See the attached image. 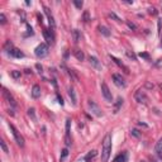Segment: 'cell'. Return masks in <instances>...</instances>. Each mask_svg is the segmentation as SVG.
I'll return each mask as SVG.
<instances>
[{"instance_id":"cell-1","label":"cell","mask_w":162,"mask_h":162,"mask_svg":"<svg viewBox=\"0 0 162 162\" xmlns=\"http://www.w3.org/2000/svg\"><path fill=\"white\" fill-rule=\"evenodd\" d=\"M112 153V136L106 134L103 141V147H101V162H108L109 161Z\"/></svg>"},{"instance_id":"cell-2","label":"cell","mask_w":162,"mask_h":162,"mask_svg":"<svg viewBox=\"0 0 162 162\" xmlns=\"http://www.w3.org/2000/svg\"><path fill=\"white\" fill-rule=\"evenodd\" d=\"M34 55L38 57V58H43L48 55V45L47 43H41L38 45L34 49Z\"/></svg>"},{"instance_id":"cell-3","label":"cell","mask_w":162,"mask_h":162,"mask_svg":"<svg viewBox=\"0 0 162 162\" xmlns=\"http://www.w3.org/2000/svg\"><path fill=\"white\" fill-rule=\"evenodd\" d=\"M9 128H10V131H12L13 136H14V139H15L17 144L20 146V147H23V146H24V138L22 137V134L18 132V129H17L13 124H9Z\"/></svg>"},{"instance_id":"cell-4","label":"cell","mask_w":162,"mask_h":162,"mask_svg":"<svg viewBox=\"0 0 162 162\" xmlns=\"http://www.w3.org/2000/svg\"><path fill=\"white\" fill-rule=\"evenodd\" d=\"M88 105H89V109H90V112L95 115V117H103V112H101V109H100V106L96 104L95 101H93V100H88Z\"/></svg>"},{"instance_id":"cell-5","label":"cell","mask_w":162,"mask_h":162,"mask_svg":"<svg viewBox=\"0 0 162 162\" xmlns=\"http://www.w3.org/2000/svg\"><path fill=\"white\" fill-rule=\"evenodd\" d=\"M101 93H103V95H104V98H105V100H106V101H109V103H112V101H113V95H112V91H110V89H109V88H108L106 82H101Z\"/></svg>"},{"instance_id":"cell-6","label":"cell","mask_w":162,"mask_h":162,"mask_svg":"<svg viewBox=\"0 0 162 162\" xmlns=\"http://www.w3.org/2000/svg\"><path fill=\"white\" fill-rule=\"evenodd\" d=\"M6 53L9 56H12V57H15V58H23L24 57V53L22 52L20 49L18 48H14V47H10V48H5Z\"/></svg>"},{"instance_id":"cell-7","label":"cell","mask_w":162,"mask_h":162,"mask_svg":"<svg viewBox=\"0 0 162 162\" xmlns=\"http://www.w3.org/2000/svg\"><path fill=\"white\" fill-rule=\"evenodd\" d=\"M43 36H45L48 45H53V43H55V34H53L51 28H46L45 30H43Z\"/></svg>"},{"instance_id":"cell-8","label":"cell","mask_w":162,"mask_h":162,"mask_svg":"<svg viewBox=\"0 0 162 162\" xmlns=\"http://www.w3.org/2000/svg\"><path fill=\"white\" fill-rule=\"evenodd\" d=\"M134 98H136L137 103H139V104H147V101H148L147 95H146L144 91H142V90H138V91L136 93V95H134Z\"/></svg>"},{"instance_id":"cell-9","label":"cell","mask_w":162,"mask_h":162,"mask_svg":"<svg viewBox=\"0 0 162 162\" xmlns=\"http://www.w3.org/2000/svg\"><path fill=\"white\" fill-rule=\"evenodd\" d=\"M113 80H114V84L118 86V88H125V86H127L125 80L122 77V75H119V73H114L113 75Z\"/></svg>"},{"instance_id":"cell-10","label":"cell","mask_w":162,"mask_h":162,"mask_svg":"<svg viewBox=\"0 0 162 162\" xmlns=\"http://www.w3.org/2000/svg\"><path fill=\"white\" fill-rule=\"evenodd\" d=\"M3 94H4V98L6 99V101L10 104V106H12V108H15V106H17V103H15V100H14V98H13V96L9 94V91L4 89Z\"/></svg>"},{"instance_id":"cell-11","label":"cell","mask_w":162,"mask_h":162,"mask_svg":"<svg viewBox=\"0 0 162 162\" xmlns=\"http://www.w3.org/2000/svg\"><path fill=\"white\" fill-rule=\"evenodd\" d=\"M155 152H156L157 157L160 160H162V138L158 139V142L156 143V146H155Z\"/></svg>"},{"instance_id":"cell-12","label":"cell","mask_w":162,"mask_h":162,"mask_svg":"<svg viewBox=\"0 0 162 162\" xmlns=\"http://www.w3.org/2000/svg\"><path fill=\"white\" fill-rule=\"evenodd\" d=\"M128 161V152L127 151H123L121 155H118L114 158V162H127Z\"/></svg>"},{"instance_id":"cell-13","label":"cell","mask_w":162,"mask_h":162,"mask_svg":"<svg viewBox=\"0 0 162 162\" xmlns=\"http://www.w3.org/2000/svg\"><path fill=\"white\" fill-rule=\"evenodd\" d=\"M43 10H45V13H46V15H47V18H48L49 26H51V27H55V19H53V15H52V13H51V10H49L47 6L43 8Z\"/></svg>"},{"instance_id":"cell-14","label":"cell","mask_w":162,"mask_h":162,"mask_svg":"<svg viewBox=\"0 0 162 162\" xmlns=\"http://www.w3.org/2000/svg\"><path fill=\"white\" fill-rule=\"evenodd\" d=\"M70 127H71V121L67 119V121H66V144H67V146L71 144V139H70Z\"/></svg>"},{"instance_id":"cell-15","label":"cell","mask_w":162,"mask_h":162,"mask_svg":"<svg viewBox=\"0 0 162 162\" xmlns=\"http://www.w3.org/2000/svg\"><path fill=\"white\" fill-rule=\"evenodd\" d=\"M32 96H33L34 99H38L41 96V88L39 85H34L33 88H32Z\"/></svg>"},{"instance_id":"cell-16","label":"cell","mask_w":162,"mask_h":162,"mask_svg":"<svg viewBox=\"0 0 162 162\" xmlns=\"http://www.w3.org/2000/svg\"><path fill=\"white\" fill-rule=\"evenodd\" d=\"M89 61H90V63L93 65V66H94L95 69H98V70H100V69H101V65H100L99 60L96 58V57H94V56H90V57H89Z\"/></svg>"},{"instance_id":"cell-17","label":"cell","mask_w":162,"mask_h":162,"mask_svg":"<svg viewBox=\"0 0 162 162\" xmlns=\"http://www.w3.org/2000/svg\"><path fill=\"white\" fill-rule=\"evenodd\" d=\"M69 96H70V99H71L72 104L76 105V94H75V90H73L72 88L69 89Z\"/></svg>"},{"instance_id":"cell-18","label":"cell","mask_w":162,"mask_h":162,"mask_svg":"<svg viewBox=\"0 0 162 162\" xmlns=\"http://www.w3.org/2000/svg\"><path fill=\"white\" fill-rule=\"evenodd\" d=\"M110 58H112V60H113V61H114V62H115V63H117V65H118V66H119V67H122V69H124V71H125L127 73L129 72V70H128V67H127V66H124V65H123V63H122V62H121L119 60H118V58H115V57H114V56H112V55H110Z\"/></svg>"},{"instance_id":"cell-19","label":"cell","mask_w":162,"mask_h":162,"mask_svg":"<svg viewBox=\"0 0 162 162\" xmlns=\"http://www.w3.org/2000/svg\"><path fill=\"white\" fill-rule=\"evenodd\" d=\"M99 32L103 36H105V37H109L110 36V30L108 29L106 27H104V26H99Z\"/></svg>"},{"instance_id":"cell-20","label":"cell","mask_w":162,"mask_h":162,"mask_svg":"<svg viewBox=\"0 0 162 162\" xmlns=\"http://www.w3.org/2000/svg\"><path fill=\"white\" fill-rule=\"evenodd\" d=\"M73 55H75V57H76L79 61H82V60L85 58V56H84V52H82V51H80V49H77V48L73 51Z\"/></svg>"},{"instance_id":"cell-21","label":"cell","mask_w":162,"mask_h":162,"mask_svg":"<svg viewBox=\"0 0 162 162\" xmlns=\"http://www.w3.org/2000/svg\"><path fill=\"white\" fill-rule=\"evenodd\" d=\"M123 105V98H118L117 101H115V106H114V113H118V110H119V108Z\"/></svg>"},{"instance_id":"cell-22","label":"cell","mask_w":162,"mask_h":162,"mask_svg":"<svg viewBox=\"0 0 162 162\" xmlns=\"http://www.w3.org/2000/svg\"><path fill=\"white\" fill-rule=\"evenodd\" d=\"M95 156H96V151H90V152L85 156V161H86V162H90Z\"/></svg>"},{"instance_id":"cell-23","label":"cell","mask_w":162,"mask_h":162,"mask_svg":"<svg viewBox=\"0 0 162 162\" xmlns=\"http://www.w3.org/2000/svg\"><path fill=\"white\" fill-rule=\"evenodd\" d=\"M72 34H73V41L75 42H79L80 39H81V34H80V32L77 30V29H75V30H72Z\"/></svg>"},{"instance_id":"cell-24","label":"cell","mask_w":162,"mask_h":162,"mask_svg":"<svg viewBox=\"0 0 162 162\" xmlns=\"http://www.w3.org/2000/svg\"><path fill=\"white\" fill-rule=\"evenodd\" d=\"M67 156H69V151H67V148L62 149V155H61V162H63V161H65V158H66Z\"/></svg>"},{"instance_id":"cell-25","label":"cell","mask_w":162,"mask_h":162,"mask_svg":"<svg viewBox=\"0 0 162 162\" xmlns=\"http://www.w3.org/2000/svg\"><path fill=\"white\" fill-rule=\"evenodd\" d=\"M10 75H12V77H14V79H19L20 77V71H12L10 72Z\"/></svg>"},{"instance_id":"cell-26","label":"cell","mask_w":162,"mask_h":162,"mask_svg":"<svg viewBox=\"0 0 162 162\" xmlns=\"http://www.w3.org/2000/svg\"><path fill=\"white\" fill-rule=\"evenodd\" d=\"M34 109H33V108H30V109L28 110V115L29 117H32V119H33V121H36V115H34Z\"/></svg>"},{"instance_id":"cell-27","label":"cell","mask_w":162,"mask_h":162,"mask_svg":"<svg viewBox=\"0 0 162 162\" xmlns=\"http://www.w3.org/2000/svg\"><path fill=\"white\" fill-rule=\"evenodd\" d=\"M0 146H2V148H3V151H4L5 153H9V149H8V147H6V144H5L4 141H0Z\"/></svg>"},{"instance_id":"cell-28","label":"cell","mask_w":162,"mask_h":162,"mask_svg":"<svg viewBox=\"0 0 162 162\" xmlns=\"http://www.w3.org/2000/svg\"><path fill=\"white\" fill-rule=\"evenodd\" d=\"M73 4L77 9H81L82 8V2H77V0H73Z\"/></svg>"},{"instance_id":"cell-29","label":"cell","mask_w":162,"mask_h":162,"mask_svg":"<svg viewBox=\"0 0 162 162\" xmlns=\"http://www.w3.org/2000/svg\"><path fill=\"white\" fill-rule=\"evenodd\" d=\"M0 23H2V24H5L6 23V18H5L4 14H0Z\"/></svg>"},{"instance_id":"cell-30","label":"cell","mask_w":162,"mask_h":162,"mask_svg":"<svg viewBox=\"0 0 162 162\" xmlns=\"http://www.w3.org/2000/svg\"><path fill=\"white\" fill-rule=\"evenodd\" d=\"M131 134H132V136H134V137H137V138L139 137V133H138V131H137V129H133V131L131 132Z\"/></svg>"},{"instance_id":"cell-31","label":"cell","mask_w":162,"mask_h":162,"mask_svg":"<svg viewBox=\"0 0 162 162\" xmlns=\"http://www.w3.org/2000/svg\"><path fill=\"white\" fill-rule=\"evenodd\" d=\"M139 56L146 58V60H149V55H148V53H139Z\"/></svg>"},{"instance_id":"cell-32","label":"cell","mask_w":162,"mask_h":162,"mask_svg":"<svg viewBox=\"0 0 162 162\" xmlns=\"http://www.w3.org/2000/svg\"><path fill=\"white\" fill-rule=\"evenodd\" d=\"M89 20V14H88V12H85V14H84V22H88Z\"/></svg>"},{"instance_id":"cell-33","label":"cell","mask_w":162,"mask_h":162,"mask_svg":"<svg viewBox=\"0 0 162 162\" xmlns=\"http://www.w3.org/2000/svg\"><path fill=\"white\" fill-rule=\"evenodd\" d=\"M57 99H58V103L61 104V105H63V100H62V98H61V96L57 94Z\"/></svg>"},{"instance_id":"cell-34","label":"cell","mask_w":162,"mask_h":162,"mask_svg":"<svg viewBox=\"0 0 162 162\" xmlns=\"http://www.w3.org/2000/svg\"><path fill=\"white\" fill-rule=\"evenodd\" d=\"M149 13L151 14H156V9L155 8H149Z\"/></svg>"},{"instance_id":"cell-35","label":"cell","mask_w":162,"mask_h":162,"mask_svg":"<svg viewBox=\"0 0 162 162\" xmlns=\"http://www.w3.org/2000/svg\"><path fill=\"white\" fill-rule=\"evenodd\" d=\"M128 26L131 27V28H136V26H134V24H132V23H128Z\"/></svg>"},{"instance_id":"cell-36","label":"cell","mask_w":162,"mask_h":162,"mask_svg":"<svg viewBox=\"0 0 162 162\" xmlns=\"http://www.w3.org/2000/svg\"><path fill=\"white\" fill-rule=\"evenodd\" d=\"M161 46H162V41H161Z\"/></svg>"}]
</instances>
